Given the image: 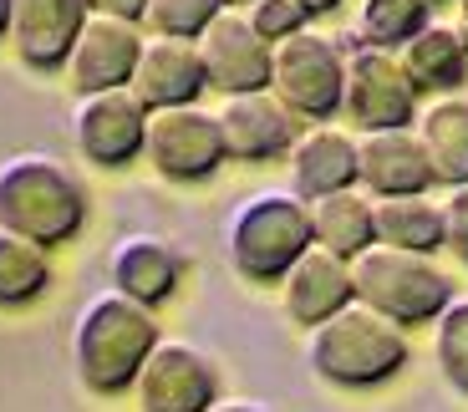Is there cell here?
Wrapping results in <instances>:
<instances>
[{"label":"cell","mask_w":468,"mask_h":412,"mask_svg":"<svg viewBox=\"0 0 468 412\" xmlns=\"http://www.w3.org/2000/svg\"><path fill=\"white\" fill-rule=\"evenodd\" d=\"M143 26L138 21H122V16H107L92 11L77 36V47L67 57V77L77 87V97L87 92H112V87H128L133 82V67L143 57Z\"/></svg>","instance_id":"12"},{"label":"cell","mask_w":468,"mask_h":412,"mask_svg":"<svg viewBox=\"0 0 468 412\" xmlns=\"http://www.w3.org/2000/svg\"><path fill=\"white\" fill-rule=\"evenodd\" d=\"M270 92L281 97L301 122H331L341 118V97H346V51L336 36H321L305 26L301 36L275 41L270 57Z\"/></svg>","instance_id":"6"},{"label":"cell","mask_w":468,"mask_h":412,"mask_svg":"<svg viewBox=\"0 0 468 412\" xmlns=\"http://www.w3.org/2000/svg\"><path fill=\"white\" fill-rule=\"evenodd\" d=\"M301 5L311 11V21H316V16H331V11H341L346 0H301Z\"/></svg>","instance_id":"31"},{"label":"cell","mask_w":468,"mask_h":412,"mask_svg":"<svg viewBox=\"0 0 468 412\" xmlns=\"http://www.w3.org/2000/svg\"><path fill=\"white\" fill-rule=\"evenodd\" d=\"M336 47L346 51V97H341V112L362 132L412 128L418 122V87L408 82L398 51L367 47L356 31L336 36Z\"/></svg>","instance_id":"7"},{"label":"cell","mask_w":468,"mask_h":412,"mask_svg":"<svg viewBox=\"0 0 468 412\" xmlns=\"http://www.w3.org/2000/svg\"><path fill=\"white\" fill-rule=\"evenodd\" d=\"M377 245L438 255L443 249V204H428V194L377 199Z\"/></svg>","instance_id":"23"},{"label":"cell","mask_w":468,"mask_h":412,"mask_svg":"<svg viewBox=\"0 0 468 412\" xmlns=\"http://www.w3.org/2000/svg\"><path fill=\"white\" fill-rule=\"evenodd\" d=\"M443 249H453L458 265H468V184L453 189L443 204Z\"/></svg>","instance_id":"29"},{"label":"cell","mask_w":468,"mask_h":412,"mask_svg":"<svg viewBox=\"0 0 468 412\" xmlns=\"http://www.w3.org/2000/svg\"><path fill=\"white\" fill-rule=\"evenodd\" d=\"M219 132H224V153L234 164H275V158H291L295 138H301V118L265 87V92L224 97Z\"/></svg>","instance_id":"13"},{"label":"cell","mask_w":468,"mask_h":412,"mask_svg":"<svg viewBox=\"0 0 468 412\" xmlns=\"http://www.w3.org/2000/svg\"><path fill=\"white\" fill-rule=\"evenodd\" d=\"M245 16H250V26L265 36L270 47L285 41V36H301L305 26H311V11H305L301 0H250Z\"/></svg>","instance_id":"28"},{"label":"cell","mask_w":468,"mask_h":412,"mask_svg":"<svg viewBox=\"0 0 468 412\" xmlns=\"http://www.w3.org/2000/svg\"><path fill=\"white\" fill-rule=\"evenodd\" d=\"M92 0H16L11 47L31 71H67V57L82 36Z\"/></svg>","instance_id":"16"},{"label":"cell","mask_w":468,"mask_h":412,"mask_svg":"<svg viewBox=\"0 0 468 412\" xmlns=\"http://www.w3.org/2000/svg\"><path fill=\"white\" fill-rule=\"evenodd\" d=\"M209 412H270V407H260V402H214Z\"/></svg>","instance_id":"32"},{"label":"cell","mask_w":468,"mask_h":412,"mask_svg":"<svg viewBox=\"0 0 468 412\" xmlns=\"http://www.w3.org/2000/svg\"><path fill=\"white\" fill-rule=\"evenodd\" d=\"M356 184L372 199H408L433 189V164L422 153L418 128H382L356 138Z\"/></svg>","instance_id":"15"},{"label":"cell","mask_w":468,"mask_h":412,"mask_svg":"<svg viewBox=\"0 0 468 412\" xmlns=\"http://www.w3.org/2000/svg\"><path fill=\"white\" fill-rule=\"evenodd\" d=\"M422 153L433 164V184L463 189L468 184V97H438L418 118Z\"/></svg>","instance_id":"22"},{"label":"cell","mask_w":468,"mask_h":412,"mask_svg":"<svg viewBox=\"0 0 468 412\" xmlns=\"http://www.w3.org/2000/svg\"><path fill=\"white\" fill-rule=\"evenodd\" d=\"M458 36H463V47H468V0H458V26H453Z\"/></svg>","instance_id":"34"},{"label":"cell","mask_w":468,"mask_h":412,"mask_svg":"<svg viewBox=\"0 0 468 412\" xmlns=\"http://www.w3.org/2000/svg\"><path fill=\"white\" fill-rule=\"evenodd\" d=\"M71 138H77V153L87 164L107 168H128L143 158V143H148V107L128 92V87H112V92H87L77 102V118H71Z\"/></svg>","instance_id":"9"},{"label":"cell","mask_w":468,"mask_h":412,"mask_svg":"<svg viewBox=\"0 0 468 412\" xmlns=\"http://www.w3.org/2000/svg\"><path fill=\"white\" fill-rule=\"evenodd\" d=\"M184 280V255L158 235H128L112 249V285L117 295H128L138 306L158 311L178 295Z\"/></svg>","instance_id":"18"},{"label":"cell","mask_w":468,"mask_h":412,"mask_svg":"<svg viewBox=\"0 0 468 412\" xmlns=\"http://www.w3.org/2000/svg\"><path fill=\"white\" fill-rule=\"evenodd\" d=\"M0 229L41 249L71 245L87 229V189L67 164L47 153H16L0 164Z\"/></svg>","instance_id":"3"},{"label":"cell","mask_w":468,"mask_h":412,"mask_svg":"<svg viewBox=\"0 0 468 412\" xmlns=\"http://www.w3.org/2000/svg\"><path fill=\"white\" fill-rule=\"evenodd\" d=\"M224 245H229V265L250 285H281L285 270L316 245V235H311V204L295 189L255 194V199H245L234 209Z\"/></svg>","instance_id":"4"},{"label":"cell","mask_w":468,"mask_h":412,"mask_svg":"<svg viewBox=\"0 0 468 412\" xmlns=\"http://www.w3.org/2000/svg\"><path fill=\"white\" fill-rule=\"evenodd\" d=\"M199 57H204V77L214 92L239 97V92H265L270 87V47L265 36L250 26V16L239 5H224L199 36Z\"/></svg>","instance_id":"11"},{"label":"cell","mask_w":468,"mask_h":412,"mask_svg":"<svg viewBox=\"0 0 468 412\" xmlns=\"http://www.w3.org/2000/svg\"><path fill=\"white\" fill-rule=\"evenodd\" d=\"M133 392L143 412H209L219 402V366L188 342H158Z\"/></svg>","instance_id":"10"},{"label":"cell","mask_w":468,"mask_h":412,"mask_svg":"<svg viewBox=\"0 0 468 412\" xmlns=\"http://www.w3.org/2000/svg\"><path fill=\"white\" fill-rule=\"evenodd\" d=\"M224 5H239V11H245V5H250V0H224Z\"/></svg>","instance_id":"35"},{"label":"cell","mask_w":468,"mask_h":412,"mask_svg":"<svg viewBox=\"0 0 468 412\" xmlns=\"http://www.w3.org/2000/svg\"><path fill=\"white\" fill-rule=\"evenodd\" d=\"M311 235L321 249L341 259H356L377 245V199L362 189H341L326 199H311Z\"/></svg>","instance_id":"21"},{"label":"cell","mask_w":468,"mask_h":412,"mask_svg":"<svg viewBox=\"0 0 468 412\" xmlns=\"http://www.w3.org/2000/svg\"><path fill=\"white\" fill-rule=\"evenodd\" d=\"M51 291V249L0 229V311H26Z\"/></svg>","instance_id":"24"},{"label":"cell","mask_w":468,"mask_h":412,"mask_svg":"<svg viewBox=\"0 0 468 412\" xmlns=\"http://www.w3.org/2000/svg\"><path fill=\"white\" fill-rule=\"evenodd\" d=\"M11 11L16 0H0V41H11Z\"/></svg>","instance_id":"33"},{"label":"cell","mask_w":468,"mask_h":412,"mask_svg":"<svg viewBox=\"0 0 468 412\" xmlns=\"http://www.w3.org/2000/svg\"><path fill=\"white\" fill-rule=\"evenodd\" d=\"M408 82L418 87V97H453L468 82V47L463 36L443 21H428L408 47L398 51Z\"/></svg>","instance_id":"20"},{"label":"cell","mask_w":468,"mask_h":412,"mask_svg":"<svg viewBox=\"0 0 468 412\" xmlns=\"http://www.w3.org/2000/svg\"><path fill=\"white\" fill-rule=\"evenodd\" d=\"M281 291H285V316H291L295 326L316 331L321 321H331L336 311H346L351 301H356L351 259H341V255H331V249L311 245L291 270H285Z\"/></svg>","instance_id":"17"},{"label":"cell","mask_w":468,"mask_h":412,"mask_svg":"<svg viewBox=\"0 0 468 412\" xmlns=\"http://www.w3.org/2000/svg\"><path fill=\"white\" fill-rule=\"evenodd\" d=\"M164 342V331L153 321L148 306L128 301V295H97L87 301L77 331H71V366L92 397H122L133 392L143 362L153 356V346Z\"/></svg>","instance_id":"1"},{"label":"cell","mask_w":468,"mask_h":412,"mask_svg":"<svg viewBox=\"0 0 468 412\" xmlns=\"http://www.w3.org/2000/svg\"><path fill=\"white\" fill-rule=\"evenodd\" d=\"M291 189L305 204L341 194V189H356V138L341 128H326V122L301 132L291 148Z\"/></svg>","instance_id":"19"},{"label":"cell","mask_w":468,"mask_h":412,"mask_svg":"<svg viewBox=\"0 0 468 412\" xmlns=\"http://www.w3.org/2000/svg\"><path fill=\"white\" fill-rule=\"evenodd\" d=\"M351 285L356 301L392 326H428L453 306V280L433 265V255H412V249L372 245L367 255L351 259Z\"/></svg>","instance_id":"5"},{"label":"cell","mask_w":468,"mask_h":412,"mask_svg":"<svg viewBox=\"0 0 468 412\" xmlns=\"http://www.w3.org/2000/svg\"><path fill=\"white\" fill-rule=\"evenodd\" d=\"M433 356H438V372L453 392L468 397V301H453L443 316L433 321Z\"/></svg>","instance_id":"26"},{"label":"cell","mask_w":468,"mask_h":412,"mask_svg":"<svg viewBox=\"0 0 468 412\" xmlns=\"http://www.w3.org/2000/svg\"><path fill=\"white\" fill-rule=\"evenodd\" d=\"M433 21V0H356V26L367 47L402 51L422 26Z\"/></svg>","instance_id":"25"},{"label":"cell","mask_w":468,"mask_h":412,"mask_svg":"<svg viewBox=\"0 0 468 412\" xmlns=\"http://www.w3.org/2000/svg\"><path fill=\"white\" fill-rule=\"evenodd\" d=\"M128 92L138 97L148 112H164V107H194L204 92H209L199 41H178V36H148V41H143L138 67H133Z\"/></svg>","instance_id":"14"},{"label":"cell","mask_w":468,"mask_h":412,"mask_svg":"<svg viewBox=\"0 0 468 412\" xmlns=\"http://www.w3.org/2000/svg\"><path fill=\"white\" fill-rule=\"evenodd\" d=\"M305 362L336 392H377L412 362V346L402 326L367 311L362 301H351L346 311H336L331 321H321L311 331Z\"/></svg>","instance_id":"2"},{"label":"cell","mask_w":468,"mask_h":412,"mask_svg":"<svg viewBox=\"0 0 468 412\" xmlns=\"http://www.w3.org/2000/svg\"><path fill=\"white\" fill-rule=\"evenodd\" d=\"M433 5H443V0H433Z\"/></svg>","instance_id":"36"},{"label":"cell","mask_w":468,"mask_h":412,"mask_svg":"<svg viewBox=\"0 0 468 412\" xmlns=\"http://www.w3.org/2000/svg\"><path fill=\"white\" fill-rule=\"evenodd\" d=\"M143 158H148L153 174L168 178V184H204V178H214L224 164H229L224 132H219V112H204L199 102L148 112Z\"/></svg>","instance_id":"8"},{"label":"cell","mask_w":468,"mask_h":412,"mask_svg":"<svg viewBox=\"0 0 468 412\" xmlns=\"http://www.w3.org/2000/svg\"><path fill=\"white\" fill-rule=\"evenodd\" d=\"M224 11V0H148L143 26L153 36H178V41H199L204 26Z\"/></svg>","instance_id":"27"},{"label":"cell","mask_w":468,"mask_h":412,"mask_svg":"<svg viewBox=\"0 0 468 412\" xmlns=\"http://www.w3.org/2000/svg\"><path fill=\"white\" fill-rule=\"evenodd\" d=\"M143 5H148V0H92V11L122 16V21H138V26H143Z\"/></svg>","instance_id":"30"}]
</instances>
